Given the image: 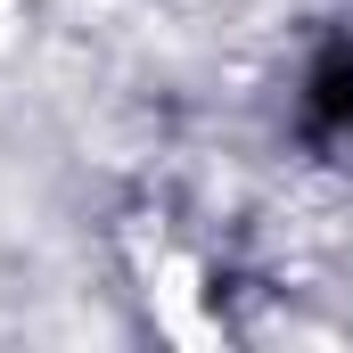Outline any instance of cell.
<instances>
[{
  "mask_svg": "<svg viewBox=\"0 0 353 353\" xmlns=\"http://www.w3.org/2000/svg\"><path fill=\"white\" fill-rule=\"evenodd\" d=\"M304 123H312V140L353 148V50H337V58L312 66V83H304Z\"/></svg>",
  "mask_w": 353,
  "mask_h": 353,
  "instance_id": "6da1fadb",
  "label": "cell"
}]
</instances>
